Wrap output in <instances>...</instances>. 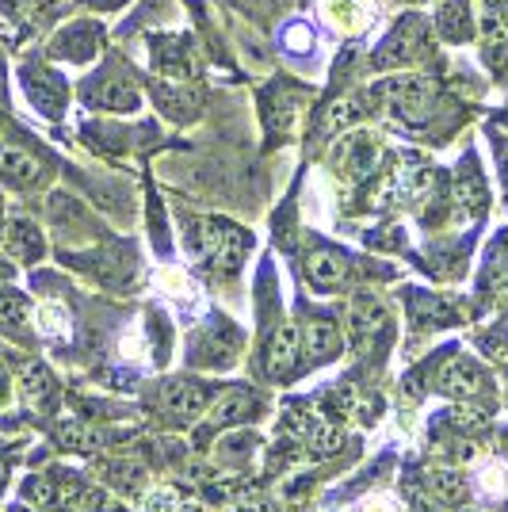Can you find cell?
<instances>
[{"label": "cell", "mask_w": 508, "mask_h": 512, "mask_svg": "<svg viewBox=\"0 0 508 512\" xmlns=\"http://www.w3.org/2000/svg\"><path fill=\"white\" fill-rule=\"evenodd\" d=\"M375 96L390 111V119L409 130L424 127L432 115V104H436V92L424 77H390V81L375 85Z\"/></svg>", "instance_id": "1"}, {"label": "cell", "mask_w": 508, "mask_h": 512, "mask_svg": "<svg viewBox=\"0 0 508 512\" xmlns=\"http://www.w3.org/2000/svg\"><path fill=\"white\" fill-rule=\"evenodd\" d=\"M241 344H245L241 329H237L233 321L214 314L203 329H195L188 360H191V367H203V371H226V367H233L237 356H241Z\"/></svg>", "instance_id": "2"}, {"label": "cell", "mask_w": 508, "mask_h": 512, "mask_svg": "<svg viewBox=\"0 0 508 512\" xmlns=\"http://www.w3.org/2000/svg\"><path fill=\"white\" fill-rule=\"evenodd\" d=\"M489 386H493L489 371L470 352H447L444 360L436 363V390L444 398L474 402V398H486Z\"/></svg>", "instance_id": "3"}, {"label": "cell", "mask_w": 508, "mask_h": 512, "mask_svg": "<svg viewBox=\"0 0 508 512\" xmlns=\"http://www.w3.org/2000/svg\"><path fill=\"white\" fill-rule=\"evenodd\" d=\"M421 54H428V31H424L421 16H405V20H398V27L386 35V43L375 50V65H409L417 62Z\"/></svg>", "instance_id": "4"}, {"label": "cell", "mask_w": 508, "mask_h": 512, "mask_svg": "<svg viewBox=\"0 0 508 512\" xmlns=\"http://www.w3.org/2000/svg\"><path fill=\"white\" fill-rule=\"evenodd\" d=\"M302 352H306L302 348V329H298L295 321H283L272 333L268 348H264V375L272 383H287L298 371V363H302Z\"/></svg>", "instance_id": "5"}, {"label": "cell", "mask_w": 508, "mask_h": 512, "mask_svg": "<svg viewBox=\"0 0 508 512\" xmlns=\"http://www.w3.org/2000/svg\"><path fill=\"white\" fill-rule=\"evenodd\" d=\"M211 406V386L199 379H169L161 386V409L176 425H188L195 417H203V409Z\"/></svg>", "instance_id": "6"}, {"label": "cell", "mask_w": 508, "mask_h": 512, "mask_svg": "<svg viewBox=\"0 0 508 512\" xmlns=\"http://www.w3.org/2000/svg\"><path fill=\"white\" fill-rule=\"evenodd\" d=\"M337 165L344 169L348 180L363 184V180H367V176H375V169L382 165L379 142H375L367 130H352V134L337 146Z\"/></svg>", "instance_id": "7"}, {"label": "cell", "mask_w": 508, "mask_h": 512, "mask_svg": "<svg viewBox=\"0 0 508 512\" xmlns=\"http://www.w3.org/2000/svg\"><path fill=\"white\" fill-rule=\"evenodd\" d=\"M256 409H260V398H256L249 386H230L214 398L207 406V428H237L245 421H253Z\"/></svg>", "instance_id": "8"}, {"label": "cell", "mask_w": 508, "mask_h": 512, "mask_svg": "<svg viewBox=\"0 0 508 512\" xmlns=\"http://www.w3.org/2000/svg\"><path fill=\"white\" fill-rule=\"evenodd\" d=\"M348 333H352V344L367 352L375 337L386 333V306L375 295H356L348 306Z\"/></svg>", "instance_id": "9"}, {"label": "cell", "mask_w": 508, "mask_h": 512, "mask_svg": "<svg viewBox=\"0 0 508 512\" xmlns=\"http://www.w3.org/2000/svg\"><path fill=\"white\" fill-rule=\"evenodd\" d=\"M298 329H302V348L310 352V360L314 363H333L340 352H344L340 325L329 318V314H310Z\"/></svg>", "instance_id": "10"}, {"label": "cell", "mask_w": 508, "mask_h": 512, "mask_svg": "<svg viewBox=\"0 0 508 512\" xmlns=\"http://www.w3.org/2000/svg\"><path fill=\"white\" fill-rule=\"evenodd\" d=\"M375 0H321V20L337 35H363L375 23Z\"/></svg>", "instance_id": "11"}, {"label": "cell", "mask_w": 508, "mask_h": 512, "mask_svg": "<svg viewBox=\"0 0 508 512\" xmlns=\"http://www.w3.org/2000/svg\"><path fill=\"white\" fill-rule=\"evenodd\" d=\"M0 176H4L12 188H35V184L46 180V161L39 153L16 146V142H4V146H0Z\"/></svg>", "instance_id": "12"}, {"label": "cell", "mask_w": 508, "mask_h": 512, "mask_svg": "<svg viewBox=\"0 0 508 512\" xmlns=\"http://www.w3.org/2000/svg\"><path fill=\"white\" fill-rule=\"evenodd\" d=\"M306 279L314 291H340L352 279V260L337 249H314L306 256Z\"/></svg>", "instance_id": "13"}, {"label": "cell", "mask_w": 508, "mask_h": 512, "mask_svg": "<svg viewBox=\"0 0 508 512\" xmlns=\"http://www.w3.org/2000/svg\"><path fill=\"white\" fill-rule=\"evenodd\" d=\"M424 490L436 505L444 509H459L466 497H470V478L459 467H432L424 474Z\"/></svg>", "instance_id": "14"}, {"label": "cell", "mask_w": 508, "mask_h": 512, "mask_svg": "<svg viewBox=\"0 0 508 512\" xmlns=\"http://www.w3.org/2000/svg\"><path fill=\"white\" fill-rule=\"evenodd\" d=\"M88 104L107 107V111H134L138 107V92L123 73H100L92 85L85 88Z\"/></svg>", "instance_id": "15"}, {"label": "cell", "mask_w": 508, "mask_h": 512, "mask_svg": "<svg viewBox=\"0 0 508 512\" xmlns=\"http://www.w3.org/2000/svg\"><path fill=\"white\" fill-rule=\"evenodd\" d=\"M451 199H455V207L466 214V218H482L489 207V195H486V180H482V172L474 169V161H466L459 176H455V184H451Z\"/></svg>", "instance_id": "16"}, {"label": "cell", "mask_w": 508, "mask_h": 512, "mask_svg": "<svg viewBox=\"0 0 508 512\" xmlns=\"http://www.w3.org/2000/svg\"><path fill=\"white\" fill-rule=\"evenodd\" d=\"M4 241H8V253L16 256L20 264H35V260L46 253L43 230H39L31 218H12L8 230H4Z\"/></svg>", "instance_id": "17"}, {"label": "cell", "mask_w": 508, "mask_h": 512, "mask_svg": "<svg viewBox=\"0 0 508 512\" xmlns=\"http://www.w3.org/2000/svg\"><path fill=\"white\" fill-rule=\"evenodd\" d=\"M23 81H27V92H31V104L39 107L43 115H62L65 92H62V81L50 69H27Z\"/></svg>", "instance_id": "18"}, {"label": "cell", "mask_w": 508, "mask_h": 512, "mask_svg": "<svg viewBox=\"0 0 508 512\" xmlns=\"http://www.w3.org/2000/svg\"><path fill=\"white\" fill-rule=\"evenodd\" d=\"M96 46H100V27L96 23H73V27H65L62 39L54 43V54H62L69 62H88L96 54Z\"/></svg>", "instance_id": "19"}, {"label": "cell", "mask_w": 508, "mask_h": 512, "mask_svg": "<svg viewBox=\"0 0 508 512\" xmlns=\"http://www.w3.org/2000/svg\"><path fill=\"white\" fill-rule=\"evenodd\" d=\"M409 314H413V329H444V325H455L459 314H455V306H447L444 299H432V295H417V299H409Z\"/></svg>", "instance_id": "20"}, {"label": "cell", "mask_w": 508, "mask_h": 512, "mask_svg": "<svg viewBox=\"0 0 508 512\" xmlns=\"http://www.w3.org/2000/svg\"><path fill=\"white\" fill-rule=\"evenodd\" d=\"M436 27L447 43H466L474 23H470V0H447L444 8L436 12Z\"/></svg>", "instance_id": "21"}, {"label": "cell", "mask_w": 508, "mask_h": 512, "mask_svg": "<svg viewBox=\"0 0 508 512\" xmlns=\"http://www.w3.org/2000/svg\"><path fill=\"white\" fill-rule=\"evenodd\" d=\"M264 119H268V127L276 130V134L291 130L298 119V100L287 88H272V92H268V107H264Z\"/></svg>", "instance_id": "22"}, {"label": "cell", "mask_w": 508, "mask_h": 512, "mask_svg": "<svg viewBox=\"0 0 508 512\" xmlns=\"http://www.w3.org/2000/svg\"><path fill=\"white\" fill-rule=\"evenodd\" d=\"M360 100L356 96H337L333 104H329V111H325V119H321V134L325 138H333V134H340V130L356 127L360 123Z\"/></svg>", "instance_id": "23"}, {"label": "cell", "mask_w": 508, "mask_h": 512, "mask_svg": "<svg viewBox=\"0 0 508 512\" xmlns=\"http://www.w3.org/2000/svg\"><path fill=\"white\" fill-rule=\"evenodd\" d=\"M20 390L31 406H46V402L54 398V375H50V367H46V363H27V371H23V379H20Z\"/></svg>", "instance_id": "24"}, {"label": "cell", "mask_w": 508, "mask_h": 512, "mask_svg": "<svg viewBox=\"0 0 508 512\" xmlns=\"http://www.w3.org/2000/svg\"><path fill=\"white\" fill-rule=\"evenodd\" d=\"M27 318H31V302H27V295L12 291V287H0V329L20 333V329H27Z\"/></svg>", "instance_id": "25"}, {"label": "cell", "mask_w": 508, "mask_h": 512, "mask_svg": "<svg viewBox=\"0 0 508 512\" xmlns=\"http://www.w3.org/2000/svg\"><path fill=\"white\" fill-rule=\"evenodd\" d=\"M279 39H283V50L295 54V58H306V54L318 50V35H314V27L306 20H287L283 31H279Z\"/></svg>", "instance_id": "26"}, {"label": "cell", "mask_w": 508, "mask_h": 512, "mask_svg": "<svg viewBox=\"0 0 508 512\" xmlns=\"http://www.w3.org/2000/svg\"><path fill=\"white\" fill-rule=\"evenodd\" d=\"M157 100H161V107H165L169 115H176V119H188L191 111L199 107V96H195L191 88H161Z\"/></svg>", "instance_id": "27"}, {"label": "cell", "mask_w": 508, "mask_h": 512, "mask_svg": "<svg viewBox=\"0 0 508 512\" xmlns=\"http://www.w3.org/2000/svg\"><path fill=\"white\" fill-rule=\"evenodd\" d=\"M256 448V436L253 432H233L230 428V436L226 440H218V455L222 459H230V463H241V459H249Z\"/></svg>", "instance_id": "28"}, {"label": "cell", "mask_w": 508, "mask_h": 512, "mask_svg": "<svg viewBox=\"0 0 508 512\" xmlns=\"http://www.w3.org/2000/svg\"><path fill=\"white\" fill-rule=\"evenodd\" d=\"M310 448H314V455H337L344 448V432L337 425H318L310 432Z\"/></svg>", "instance_id": "29"}, {"label": "cell", "mask_w": 508, "mask_h": 512, "mask_svg": "<svg viewBox=\"0 0 508 512\" xmlns=\"http://www.w3.org/2000/svg\"><path fill=\"white\" fill-rule=\"evenodd\" d=\"M107 482H115V486H127V490H142L146 486V470L134 467V463H115V467H107Z\"/></svg>", "instance_id": "30"}, {"label": "cell", "mask_w": 508, "mask_h": 512, "mask_svg": "<svg viewBox=\"0 0 508 512\" xmlns=\"http://www.w3.org/2000/svg\"><path fill=\"white\" fill-rule=\"evenodd\" d=\"M142 512H176V493L153 490L146 501H142Z\"/></svg>", "instance_id": "31"}, {"label": "cell", "mask_w": 508, "mask_h": 512, "mask_svg": "<svg viewBox=\"0 0 508 512\" xmlns=\"http://www.w3.org/2000/svg\"><path fill=\"white\" fill-rule=\"evenodd\" d=\"M85 512H123V505L111 497V493H104V490H92L85 497Z\"/></svg>", "instance_id": "32"}, {"label": "cell", "mask_w": 508, "mask_h": 512, "mask_svg": "<svg viewBox=\"0 0 508 512\" xmlns=\"http://www.w3.org/2000/svg\"><path fill=\"white\" fill-rule=\"evenodd\" d=\"M8 394H12V375H8V367L0 363V406L8 402Z\"/></svg>", "instance_id": "33"}, {"label": "cell", "mask_w": 508, "mask_h": 512, "mask_svg": "<svg viewBox=\"0 0 508 512\" xmlns=\"http://www.w3.org/2000/svg\"><path fill=\"white\" fill-rule=\"evenodd\" d=\"M233 4L245 12H268V0H233Z\"/></svg>", "instance_id": "34"}, {"label": "cell", "mask_w": 508, "mask_h": 512, "mask_svg": "<svg viewBox=\"0 0 508 512\" xmlns=\"http://www.w3.org/2000/svg\"><path fill=\"white\" fill-rule=\"evenodd\" d=\"M497 157H501V176H505V188H508V142H501V146H497Z\"/></svg>", "instance_id": "35"}, {"label": "cell", "mask_w": 508, "mask_h": 512, "mask_svg": "<svg viewBox=\"0 0 508 512\" xmlns=\"http://www.w3.org/2000/svg\"><path fill=\"white\" fill-rule=\"evenodd\" d=\"M8 279H12V264L0 260V287H8Z\"/></svg>", "instance_id": "36"}, {"label": "cell", "mask_w": 508, "mask_h": 512, "mask_svg": "<svg viewBox=\"0 0 508 512\" xmlns=\"http://www.w3.org/2000/svg\"><path fill=\"white\" fill-rule=\"evenodd\" d=\"M92 8H111V4H123V0H88Z\"/></svg>", "instance_id": "37"}, {"label": "cell", "mask_w": 508, "mask_h": 512, "mask_svg": "<svg viewBox=\"0 0 508 512\" xmlns=\"http://www.w3.org/2000/svg\"><path fill=\"white\" fill-rule=\"evenodd\" d=\"M459 512H474V509H459Z\"/></svg>", "instance_id": "38"}, {"label": "cell", "mask_w": 508, "mask_h": 512, "mask_svg": "<svg viewBox=\"0 0 508 512\" xmlns=\"http://www.w3.org/2000/svg\"><path fill=\"white\" fill-rule=\"evenodd\" d=\"M0 85H4V81H0Z\"/></svg>", "instance_id": "39"}]
</instances>
